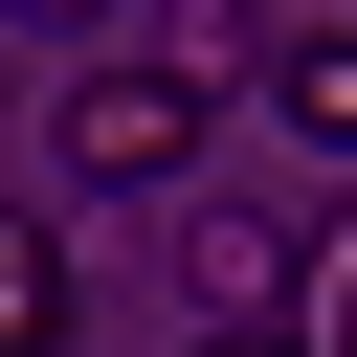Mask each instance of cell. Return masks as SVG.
Returning <instances> with one entry per match:
<instances>
[{"label":"cell","instance_id":"cell-2","mask_svg":"<svg viewBox=\"0 0 357 357\" xmlns=\"http://www.w3.org/2000/svg\"><path fill=\"white\" fill-rule=\"evenodd\" d=\"M178 268H201V335H290V290H312V245L268 201H201V178H178Z\"/></svg>","mask_w":357,"mask_h":357},{"label":"cell","instance_id":"cell-6","mask_svg":"<svg viewBox=\"0 0 357 357\" xmlns=\"http://www.w3.org/2000/svg\"><path fill=\"white\" fill-rule=\"evenodd\" d=\"M0 22H89V0H0Z\"/></svg>","mask_w":357,"mask_h":357},{"label":"cell","instance_id":"cell-5","mask_svg":"<svg viewBox=\"0 0 357 357\" xmlns=\"http://www.w3.org/2000/svg\"><path fill=\"white\" fill-rule=\"evenodd\" d=\"M178 357H312V335H178Z\"/></svg>","mask_w":357,"mask_h":357},{"label":"cell","instance_id":"cell-1","mask_svg":"<svg viewBox=\"0 0 357 357\" xmlns=\"http://www.w3.org/2000/svg\"><path fill=\"white\" fill-rule=\"evenodd\" d=\"M201 134H223V22H178L156 67H89V89L45 112V156H67V178H134V201H178Z\"/></svg>","mask_w":357,"mask_h":357},{"label":"cell","instance_id":"cell-4","mask_svg":"<svg viewBox=\"0 0 357 357\" xmlns=\"http://www.w3.org/2000/svg\"><path fill=\"white\" fill-rule=\"evenodd\" d=\"M45 335H67V245L0 201V357H45Z\"/></svg>","mask_w":357,"mask_h":357},{"label":"cell","instance_id":"cell-3","mask_svg":"<svg viewBox=\"0 0 357 357\" xmlns=\"http://www.w3.org/2000/svg\"><path fill=\"white\" fill-rule=\"evenodd\" d=\"M245 67H268V112H290V134H312V156L357 178V22H268Z\"/></svg>","mask_w":357,"mask_h":357}]
</instances>
